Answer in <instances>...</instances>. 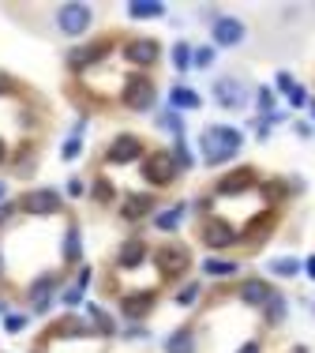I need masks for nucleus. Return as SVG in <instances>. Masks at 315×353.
<instances>
[{"label": "nucleus", "mask_w": 315, "mask_h": 353, "mask_svg": "<svg viewBox=\"0 0 315 353\" xmlns=\"http://www.w3.org/2000/svg\"><path fill=\"white\" fill-rule=\"evenodd\" d=\"M240 143H244V135H240L237 128L210 124L203 132V158H207V166H225L240 150Z\"/></svg>", "instance_id": "1"}, {"label": "nucleus", "mask_w": 315, "mask_h": 353, "mask_svg": "<svg viewBox=\"0 0 315 353\" xmlns=\"http://www.w3.org/2000/svg\"><path fill=\"white\" fill-rule=\"evenodd\" d=\"M91 19H94V12L86 4H60L56 8V27L64 30V34H83L86 27H91Z\"/></svg>", "instance_id": "2"}, {"label": "nucleus", "mask_w": 315, "mask_h": 353, "mask_svg": "<svg viewBox=\"0 0 315 353\" xmlns=\"http://www.w3.org/2000/svg\"><path fill=\"white\" fill-rule=\"evenodd\" d=\"M143 173H147L150 184H169L176 176V162L173 155H165V150H158V155H150L147 162H143Z\"/></svg>", "instance_id": "3"}, {"label": "nucleus", "mask_w": 315, "mask_h": 353, "mask_svg": "<svg viewBox=\"0 0 315 353\" xmlns=\"http://www.w3.org/2000/svg\"><path fill=\"white\" fill-rule=\"evenodd\" d=\"M124 102L132 109H150V102H154V83H150L147 76H132L124 87Z\"/></svg>", "instance_id": "4"}, {"label": "nucleus", "mask_w": 315, "mask_h": 353, "mask_svg": "<svg viewBox=\"0 0 315 353\" xmlns=\"http://www.w3.org/2000/svg\"><path fill=\"white\" fill-rule=\"evenodd\" d=\"M154 263H158V271L165 278H176L184 267H188V252L176 248V244H165V248H158V252H154Z\"/></svg>", "instance_id": "5"}, {"label": "nucleus", "mask_w": 315, "mask_h": 353, "mask_svg": "<svg viewBox=\"0 0 315 353\" xmlns=\"http://www.w3.org/2000/svg\"><path fill=\"white\" fill-rule=\"evenodd\" d=\"M109 158L113 166H124V162H135V158H143V143L135 139V135H117V139L109 143Z\"/></svg>", "instance_id": "6"}, {"label": "nucleus", "mask_w": 315, "mask_h": 353, "mask_svg": "<svg viewBox=\"0 0 315 353\" xmlns=\"http://www.w3.org/2000/svg\"><path fill=\"white\" fill-rule=\"evenodd\" d=\"M23 211L27 214H56L60 211V192H53V188L30 192V196L23 199Z\"/></svg>", "instance_id": "7"}, {"label": "nucleus", "mask_w": 315, "mask_h": 353, "mask_svg": "<svg viewBox=\"0 0 315 353\" xmlns=\"http://www.w3.org/2000/svg\"><path fill=\"white\" fill-rule=\"evenodd\" d=\"M244 23L240 19H233V15H218L214 19V42L218 45H240L244 42Z\"/></svg>", "instance_id": "8"}, {"label": "nucleus", "mask_w": 315, "mask_h": 353, "mask_svg": "<svg viewBox=\"0 0 315 353\" xmlns=\"http://www.w3.org/2000/svg\"><path fill=\"white\" fill-rule=\"evenodd\" d=\"M214 98H218V106H225V109H240L244 106V83H240V79H218Z\"/></svg>", "instance_id": "9"}, {"label": "nucleus", "mask_w": 315, "mask_h": 353, "mask_svg": "<svg viewBox=\"0 0 315 353\" xmlns=\"http://www.w3.org/2000/svg\"><path fill=\"white\" fill-rule=\"evenodd\" d=\"M124 57L132 64H154L158 60V42L154 38H132L124 45Z\"/></svg>", "instance_id": "10"}, {"label": "nucleus", "mask_w": 315, "mask_h": 353, "mask_svg": "<svg viewBox=\"0 0 315 353\" xmlns=\"http://www.w3.org/2000/svg\"><path fill=\"white\" fill-rule=\"evenodd\" d=\"M203 240H207L210 248H225V244H233V240H237V234H233V226L225 218H210L207 229H203Z\"/></svg>", "instance_id": "11"}, {"label": "nucleus", "mask_w": 315, "mask_h": 353, "mask_svg": "<svg viewBox=\"0 0 315 353\" xmlns=\"http://www.w3.org/2000/svg\"><path fill=\"white\" fill-rule=\"evenodd\" d=\"M150 308H154V293H128V297H120V312L132 316V319L147 316Z\"/></svg>", "instance_id": "12"}, {"label": "nucleus", "mask_w": 315, "mask_h": 353, "mask_svg": "<svg viewBox=\"0 0 315 353\" xmlns=\"http://www.w3.org/2000/svg\"><path fill=\"white\" fill-rule=\"evenodd\" d=\"M270 282H263V278H248L244 286H240V301L244 304H266L270 301Z\"/></svg>", "instance_id": "13"}, {"label": "nucleus", "mask_w": 315, "mask_h": 353, "mask_svg": "<svg viewBox=\"0 0 315 353\" xmlns=\"http://www.w3.org/2000/svg\"><path fill=\"white\" fill-rule=\"evenodd\" d=\"M147 211H150V196H128L124 203H120V218H124V222L143 218Z\"/></svg>", "instance_id": "14"}, {"label": "nucleus", "mask_w": 315, "mask_h": 353, "mask_svg": "<svg viewBox=\"0 0 315 353\" xmlns=\"http://www.w3.org/2000/svg\"><path fill=\"white\" fill-rule=\"evenodd\" d=\"M128 15L132 19H158V15H165V4L161 0H135V4H128Z\"/></svg>", "instance_id": "15"}, {"label": "nucleus", "mask_w": 315, "mask_h": 353, "mask_svg": "<svg viewBox=\"0 0 315 353\" xmlns=\"http://www.w3.org/2000/svg\"><path fill=\"white\" fill-rule=\"evenodd\" d=\"M248 184H252V173L240 170V173H229V176H225V181L218 184V192H222V196H237V192L248 188Z\"/></svg>", "instance_id": "16"}, {"label": "nucleus", "mask_w": 315, "mask_h": 353, "mask_svg": "<svg viewBox=\"0 0 315 353\" xmlns=\"http://www.w3.org/2000/svg\"><path fill=\"white\" fill-rule=\"evenodd\" d=\"M49 290H53V278H38V282L30 286V304H34V312L49 308Z\"/></svg>", "instance_id": "17"}, {"label": "nucleus", "mask_w": 315, "mask_h": 353, "mask_svg": "<svg viewBox=\"0 0 315 353\" xmlns=\"http://www.w3.org/2000/svg\"><path fill=\"white\" fill-rule=\"evenodd\" d=\"M169 102H173V109H199V94L188 91V87H173Z\"/></svg>", "instance_id": "18"}, {"label": "nucleus", "mask_w": 315, "mask_h": 353, "mask_svg": "<svg viewBox=\"0 0 315 353\" xmlns=\"http://www.w3.org/2000/svg\"><path fill=\"white\" fill-rule=\"evenodd\" d=\"M143 255H147L143 240H128V244L120 248V267H135V263H143Z\"/></svg>", "instance_id": "19"}, {"label": "nucleus", "mask_w": 315, "mask_h": 353, "mask_svg": "<svg viewBox=\"0 0 315 353\" xmlns=\"http://www.w3.org/2000/svg\"><path fill=\"white\" fill-rule=\"evenodd\" d=\"M165 353H196V346H191V331H173L169 334Z\"/></svg>", "instance_id": "20"}, {"label": "nucleus", "mask_w": 315, "mask_h": 353, "mask_svg": "<svg viewBox=\"0 0 315 353\" xmlns=\"http://www.w3.org/2000/svg\"><path fill=\"white\" fill-rule=\"evenodd\" d=\"M180 222H184V207H169V211H161V214H158L154 226H158V229H165V234H173Z\"/></svg>", "instance_id": "21"}, {"label": "nucleus", "mask_w": 315, "mask_h": 353, "mask_svg": "<svg viewBox=\"0 0 315 353\" xmlns=\"http://www.w3.org/2000/svg\"><path fill=\"white\" fill-rule=\"evenodd\" d=\"M86 319H91V323H94V327H98V331H102V334H113V319H109V316H105V312L98 308V304H91V308H86Z\"/></svg>", "instance_id": "22"}, {"label": "nucleus", "mask_w": 315, "mask_h": 353, "mask_svg": "<svg viewBox=\"0 0 315 353\" xmlns=\"http://www.w3.org/2000/svg\"><path fill=\"white\" fill-rule=\"evenodd\" d=\"M266 319H270V323H281V319H285V301H281L278 293H270V301H266Z\"/></svg>", "instance_id": "23"}, {"label": "nucleus", "mask_w": 315, "mask_h": 353, "mask_svg": "<svg viewBox=\"0 0 315 353\" xmlns=\"http://www.w3.org/2000/svg\"><path fill=\"white\" fill-rule=\"evenodd\" d=\"M83 255V248H79V229H68V237H64V260H79Z\"/></svg>", "instance_id": "24"}, {"label": "nucleus", "mask_w": 315, "mask_h": 353, "mask_svg": "<svg viewBox=\"0 0 315 353\" xmlns=\"http://www.w3.org/2000/svg\"><path fill=\"white\" fill-rule=\"evenodd\" d=\"M188 60H191V49H188V42H176L173 45V64H176V68H188Z\"/></svg>", "instance_id": "25"}, {"label": "nucleus", "mask_w": 315, "mask_h": 353, "mask_svg": "<svg viewBox=\"0 0 315 353\" xmlns=\"http://www.w3.org/2000/svg\"><path fill=\"white\" fill-rule=\"evenodd\" d=\"M270 271L274 275H296V271H301V260H274Z\"/></svg>", "instance_id": "26"}, {"label": "nucleus", "mask_w": 315, "mask_h": 353, "mask_svg": "<svg viewBox=\"0 0 315 353\" xmlns=\"http://www.w3.org/2000/svg\"><path fill=\"white\" fill-rule=\"evenodd\" d=\"M203 271H207V275H233V271H237V263H222V260H207V263H203Z\"/></svg>", "instance_id": "27"}, {"label": "nucleus", "mask_w": 315, "mask_h": 353, "mask_svg": "<svg viewBox=\"0 0 315 353\" xmlns=\"http://www.w3.org/2000/svg\"><path fill=\"white\" fill-rule=\"evenodd\" d=\"M173 162H176V170H188V166H191V155H188V147H184V139H176Z\"/></svg>", "instance_id": "28"}, {"label": "nucleus", "mask_w": 315, "mask_h": 353, "mask_svg": "<svg viewBox=\"0 0 315 353\" xmlns=\"http://www.w3.org/2000/svg\"><path fill=\"white\" fill-rule=\"evenodd\" d=\"M270 106H274V91H270V87H259V109L270 113Z\"/></svg>", "instance_id": "29"}, {"label": "nucleus", "mask_w": 315, "mask_h": 353, "mask_svg": "<svg viewBox=\"0 0 315 353\" xmlns=\"http://www.w3.org/2000/svg\"><path fill=\"white\" fill-rule=\"evenodd\" d=\"M196 293H199V286L191 282V286H188V290H184V293H176V304H191V301H196Z\"/></svg>", "instance_id": "30"}, {"label": "nucleus", "mask_w": 315, "mask_h": 353, "mask_svg": "<svg viewBox=\"0 0 315 353\" xmlns=\"http://www.w3.org/2000/svg\"><path fill=\"white\" fill-rule=\"evenodd\" d=\"M289 102H293V106H304V102H308V91H304V87H293V91H289Z\"/></svg>", "instance_id": "31"}, {"label": "nucleus", "mask_w": 315, "mask_h": 353, "mask_svg": "<svg viewBox=\"0 0 315 353\" xmlns=\"http://www.w3.org/2000/svg\"><path fill=\"white\" fill-rule=\"evenodd\" d=\"M207 64H214V53H210V49H199V53H196V68H207Z\"/></svg>", "instance_id": "32"}, {"label": "nucleus", "mask_w": 315, "mask_h": 353, "mask_svg": "<svg viewBox=\"0 0 315 353\" xmlns=\"http://www.w3.org/2000/svg\"><path fill=\"white\" fill-rule=\"evenodd\" d=\"M27 327V316H8V331H23Z\"/></svg>", "instance_id": "33"}, {"label": "nucleus", "mask_w": 315, "mask_h": 353, "mask_svg": "<svg viewBox=\"0 0 315 353\" xmlns=\"http://www.w3.org/2000/svg\"><path fill=\"white\" fill-rule=\"evenodd\" d=\"M94 188H98V192H94V196H98V199H109V196H113L109 181H98V184H94Z\"/></svg>", "instance_id": "34"}, {"label": "nucleus", "mask_w": 315, "mask_h": 353, "mask_svg": "<svg viewBox=\"0 0 315 353\" xmlns=\"http://www.w3.org/2000/svg\"><path fill=\"white\" fill-rule=\"evenodd\" d=\"M79 155V139H68L64 143V158H75Z\"/></svg>", "instance_id": "35"}, {"label": "nucleus", "mask_w": 315, "mask_h": 353, "mask_svg": "<svg viewBox=\"0 0 315 353\" xmlns=\"http://www.w3.org/2000/svg\"><path fill=\"white\" fill-rule=\"evenodd\" d=\"M278 87H281V91H293V76H289V71H281V76H278Z\"/></svg>", "instance_id": "36"}, {"label": "nucleus", "mask_w": 315, "mask_h": 353, "mask_svg": "<svg viewBox=\"0 0 315 353\" xmlns=\"http://www.w3.org/2000/svg\"><path fill=\"white\" fill-rule=\"evenodd\" d=\"M68 196H83V181H68Z\"/></svg>", "instance_id": "37"}, {"label": "nucleus", "mask_w": 315, "mask_h": 353, "mask_svg": "<svg viewBox=\"0 0 315 353\" xmlns=\"http://www.w3.org/2000/svg\"><path fill=\"white\" fill-rule=\"evenodd\" d=\"M237 353H259V342H244V350H237Z\"/></svg>", "instance_id": "38"}, {"label": "nucleus", "mask_w": 315, "mask_h": 353, "mask_svg": "<svg viewBox=\"0 0 315 353\" xmlns=\"http://www.w3.org/2000/svg\"><path fill=\"white\" fill-rule=\"evenodd\" d=\"M308 275L315 278V255H312V260H308Z\"/></svg>", "instance_id": "39"}, {"label": "nucleus", "mask_w": 315, "mask_h": 353, "mask_svg": "<svg viewBox=\"0 0 315 353\" xmlns=\"http://www.w3.org/2000/svg\"><path fill=\"white\" fill-rule=\"evenodd\" d=\"M4 155H8V147H4V143H0V162H4Z\"/></svg>", "instance_id": "40"}, {"label": "nucleus", "mask_w": 315, "mask_h": 353, "mask_svg": "<svg viewBox=\"0 0 315 353\" xmlns=\"http://www.w3.org/2000/svg\"><path fill=\"white\" fill-rule=\"evenodd\" d=\"M0 199H4V184H0Z\"/></svg>", "instance_id": "41"}, {"label": "nucleus", "mask_w": 315, "mask_h": 353, "mask_svg": "<svg viewBox=\"0 0 315 353\" xmlns=\"http://www.w3.org/2000/svg\"><path fill=\"white\" fill-rule=\"evenodd\" d=\"M0 267H4V260H0Z\"/></svg>", "instance_id": "42"}, {"label": "nucleus", "mask_w": 315, "mask_h": 353, "mask_svg": "<svg viewBox=\"0 0 315 353\" xmlns=\"http://www.w3.org/2000/svg\"><path fill=\"white\" fill-rule=\"evenodd\" d=\"M0 312H4V308H0Z\"/></svg>", "instance_id": "43"}]
</instances>
